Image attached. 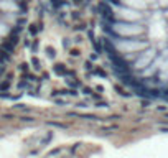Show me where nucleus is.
<instances>
[{"mask_svg":"<svg viewBox=\"0 0 168 158\" xmlns=\"http://www.w3.org/2000/svg\"><path fill=\"white\" fill-rule=\"evenodd\" d=\"M69 54H71V56H79L81 53L77 51V50H71V51H69Z\"/></svg>","mask_w":168,"mask_h":158,"instance_id":"nucleus-8","label":"nucleus"},{"mask_svg":"<svg viewBox=\"0 0 168 158\" xmlns=\"http://www.w3.org/2000/svg\"><path fill=\"white\" fill-rule=\"evenodd\" d=\"M50 2H51V5H53V9H55V10H59L61 7L66 5V0H50Z\"/></svg>","mask_w":168,"mask_h":158,"instance_id":"nucleus-4","label":"nucleus"},{"mask_svg":"<svg viewBox=\"0 0 168 158\" xmlns=\"http://www.w3.org/2000/svg\"><path fill=\"white\" fill-rule=\"evenodd\" d=\"M31 63H33V64H35V68H38V69H40V68H41V63H40V61H38V59H36V58H33V59H31Z\"/></svg>","mask_w":168,"mask_h":158,"instance_id":"nucleus-6","label":"nucleus"},{"mask_svg":"<svg viewBox=\"0 0 168 158\" xmlns=\"http://www.w3.org/2000/svg\"><path fill=\"white\" fill-rule=\"evenodd\" d=\"M63 46H64V48H69V46H71V43H69V40H68V38H64V41H63Z\"/></svg>","mask_w":168,"mask_h":158,"instance_id":"nucleus-7","label":"nucleus"},{"mask_svg":"<svg viewBox=\"0 0 168 158\" xmlns=\"http://www.w3.org/2000/svg\"><path fill=\"white\" fill-rule=\"evenodd\" d=\"M46 56L48 58H56V50L51 46H46Z\"/></svg>","mask_w":168,"mask_h":158,"instance_id":"nucleus-5","label":"nucleus"},{"mask_svg":"<svg viewBox=\"0 0 168 158\" xmlns=\"http://www.w3.org/2000/svg\"><path fill=\"white\" fill-rule=\"evenodd\" d=\"M53 71H55L56 74H59V76H66V74H68L66 66H64V64H61V63L55 64V66H53Z\"/></svg>","mask_w":168,"mask_h":158,"instance_id":"nucleus-2","label":"nucleus"},{"mask_svg":"<svg viewBox=\"0 0 168 158\" xmlns=\"http://www.w3.org/2000/svg\"><path fill=\"white\" fill-rule=\"evenodd\" d=\"M165 17H168V10H166V12H165Z\"/></svg>","mask_w":168,"mask_h":158,"instance_id":"nucleus-9","label":"nucleus"},{"mask_svg":"<svg viewBox=\"0 0 168 158\" xmlns=\"http://www.w3.org/2000/svg\"><path fill=\"white\" fill-rule=\"evenodd\" d=\"M41 30H43V26H41V25L38 26V25H35V23H31V25L28 26V33H30V35H33V36H35L36 33H40Z\"/></svg>","mask_w":168,"mask_h":158,"instance_id":"nucleus-3","label":"nucleus"},{"mask_svg":"<svg viewBox=\"0 0 168 158\" xmlns=\"http://www.w3.org/2000/svg\"><path fill=\"white\" fill-rule=\"evenodd\" d=\"M147 41H138V40H122V41H117L114 43L117 51H122V53H130L132 50H138V48H145L147 46Z\"/></svg>","mask_w":168,"mask_h":158,"instance_id":"nucleus-1","label":"nucleus"}]
</instances>
